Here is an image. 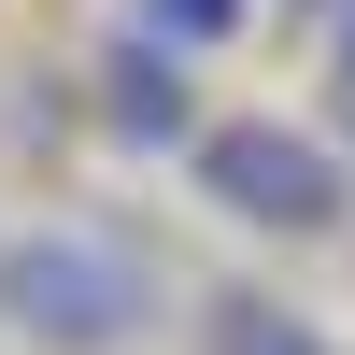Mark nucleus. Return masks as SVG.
Returning <instances> with one entry per match:
<instances>
[{
  "label": "nucleus",
  "mask_w": 355,
  "mask_h": 355,
  "mask_svg": "<svg viewBox=\"0 0 355 355\" xmlns=\"http://www.w3.org/2000/svg\"><path fill=\"white\" fill-rule=\"evenodd\" d=\"M128 28H142V43H171V57H214V43H242V28H256V0H128Z\"/></svg>",
  "instance_id": "5"
},
{
  "label": "nucleus",
  "mask_w": 355,
  "mask_h": 355,
  "mask_svg": "<svg viewBox=\"0 0 355 355\" xmlns=\"http://www.w3.org/2000/svg\"><path fill=\"white\" fill-rule=\"evenodd\" d=\"M185 171H199V199H214L227 227H256V242H327V227L355 214L341 142H313L299 114H199Z\"/></svg>",
  "instance_id": "2"
},
{
  "label": "nucleus",
  "mask_w": 355,
  "mask_h": 355,
  "mask_svg": "<svg viewBox=\"0 0 355 355\" xmlns=\"http://www.w3.org/2000/svg\"><path fill=\"white\" fill-rule=\"evenodd\" d=\"M199 341H214V355H341L327 327H313V313L256 299V284H242V299H214V313H199Z\"/></svg>",
  "instance_id": "4"
},
{
  "label": "nucleus",
  "mask_w": 355,
  "mask_h": 355,
  "mask_svg": "<svg viewBox=\"0 0 355 355\" xmlns=\"http://www.w3.org/2000/svg\"><path fill=\"white\" fill-rule=\"evenodd\" d=\"M185 71H199V57L114 28L100 71H85V85H100V142H128V157H185V142H199V85H185Z\"/></svg>",
  "instance_id": "3"
},
{
  "label": "nucleus",
  "mask_w": 355,
  "mask_h": 355,
  "mask_svg": "<svg viewBox=\"0 0 355 355\" xmlns=\"http://www.w3.org/2000/svg\"><path fill=\"white\" fill-rule=\"evenodd\" d=\"M157 313H171L157 256L114 242V227L43 214V227L0 242V341H15V355H128Z\"/></svg>",
  "instance_id": "1"
},
{
  "label": "nucleus",
  "mask_w": 355,
  "mask_h": 355,
  "mask_svg": "<svg viewBox=\"0 0 355 355\" xmlns=\"http://www.w3.org/2000/svg\"><path fill=\"white\" fill-rule=\"evenodd\" d=\"M327 15H341V100H355V0H327Z\"/></svg>",
  "instance_id": "6"
},
{
  "label": "nucleus",
  "mask_w": 355,
  "mask_h": 355,
  "mask_svg": "<svg viewBox=\"0 0 355 355\" xmlns=\"http://www.w3.org/2000/svg\"><path fill=\"white\" fill-rule=\"evenodd\" d=\"M284 15H327V0H284Z\"/></svg>",
  "instance_id": "7"
}]
</instances>
